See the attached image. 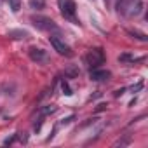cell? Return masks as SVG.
Returning <instances> with one entry per match:
<instances>
[{"label": "cell", "mask_w": 148, "mask_h": 148, "mask_svg": "<svg viewBox=\"0 0 148 148\" xmlns=\"http://www.w3.org/2000/svg\"><path fill=\"white\" fill-rule=\"evenodd\" d=\"M117 9L124 18H136L143 11V0H117Z\"/></svg>", "instance_id": "cell-1"}, {"label": "cell", "mask_w": 148, "mask_h": 148, "mask_svg": "<svg viewBox=\"0 0 148 148\" xmlns=\"http://www.w3.org/2000/svg\"><path fill=\"white\" fill-rule=\"evenodd\" d=\"M30 21H32L38 30H44V32H59L58 25H56L51 18H45V16H32Z\"/></svg>", "instance_id": "cell-2"}, {"label": "cell", "mask_w": 148, "mask_h": 148, "mask_svg": "<svg viewBox=\"0 0 148 148\" xmlns=\"http://www.w3.org/2000/svg\"><path fill=\"white\" fill-rule=\"evenodd\" d=\"M86 63L91 66V68H98L105 63V51L101 47H96V49H91L87 54H86Z\"/></svg>", "instance_id": "cell-3"}, {"label": "cell", "mask_w": 148, "mask_h": 148, "mask_svg": "<svg viewBox=\"0 0 148 148\" xmlns=\"http://www.w3.org/2000/svg\"><path fill=\"white\" fill-rule=\"evenodd\" d=\"M75 12H77V5H75L73 0H64V2H61V14H63V18L71 21V23H75V25H79L80 21L77 19Z\"/></svg>", "instance_id": "cell-4"}, {"label": "cell", "mask_w": 148, "mask_h": 148, "mask_svg": "<svg viewBox=\"0 0 148 148\" xmlns=\"http://www.w3.org/2000/svg\"><path fill=\"white\" fill-rule=\"evenodd\" d=\"M49 42H51V45L54 47V51H56L58 54H61V56H71L70 45H68L63 38H59L58 35H51V37H49Z\"/></svg>", "instance_id": "cell-5"}, {"label": "cell", "mask_w": 148, "mask_h": 148, "mask_svg": "<svg viewBox=\"0 0 148 148\" xmlns=\"http://www.w3.org/2000/svg\"><path fill=\"white\" fill-rule=\"evenodd\" d=\"M28 54H30V59H32L33 63H37V64H44V63H47V61H49V54H47L44 49L32 47Z\"/></svg>", "instance_id": "cell-6"}, {"label": "cell", "mask_w": 148, "mask_h": 148, "mask_svg": "<svg viewBox=\"0 0 148 148\" xmlns=\"http://www.w3.org/2000/svg\"><path fill=\"white\" fill-rule=\"evenodd\" d=\"M89 77H91V80H94V82H101V80H108V79L112 77V73H110L108 70H101V68L98 66V68H91Z\"/></svg>", "instance_id": "cell-7"}, {"label": "cell", "mask_w": 148, "mask_h": 148, "mask_svg": "<svg viewBox=\"0 0 148 148\" xmlns=\"http://www.w3.org/2000/svg\"><path fill=\"white\" fill-rule=\"evenodd\" d=\"M28 5L33 11H42L45 7V0H28Z\"/></svg>", "instance_id": "cell-8"}, {"label": "cell", "mask_w": 148, "mask_h": 148, "mask_svg": "<svg viewBox=\"0 0 148 148\" xmlns=\"http://www.w3.org/2000/svg\"><path fill=\"white\" fill-rule=\"evenodd\" d=\"M9 35L14 38H28V32H25V30H11Z\"/></svg>", "instance_id": "cell-9"}, {"label": "cell", "mask_w": 148, "mask_h": 148, "mask_svg": "<svg viewBox=\"0 0 148 148\" xmlns=\"http://www.w3.org/2000/svg\"><path fill=\"white\" fill-rule=\"evenodd\" d=\"M7 4H9V7H11L12 12H18L21 9V0H7Z\"/></svg>", "instance_id": "cell-10"}, {"label": "cell", "mask_w": 148, "mask_h": 148, "mask_svg": "<svg viewBox=\"0 0 148 148\" xmlns=\"http://www.w3.org/2000/svg\"><path fill=\"white\" fill-rule=\"evenodd\" d=\"M54 112H56V106H54V105H47V106H44V108L40 110V115L47 117V115H51V113H54Z\"/></svg>", "instance_id": "cell-11"}, {"label": "cell", "mask_w": 148, "mask_h": 148, "mask_svg": "<svg viewBox=\"0 0 148 148\" xmlns=\"http://www.w3.org/2000/svg\"><path fill=\"white\" fill-rule=\"evenodd\" d=\"M129 35L136 37V38H138V40H141V42H146V40H148V37H146L145 33H139V32H132V30H129Z\"/></svg>", "instance_id": "cell-12"}, {"label": "cell", "mask_w": 148, "mask_h": 148, "mask_svg": "<svg viewBox=\"0 0 148 148\" xmlns=\"http://www.w3.org/2000/svg\"><path fill=\"white\" fill-rule=\"evenodd\" d=\"M61 91H63V94H66V96H71V94H73L66 80H63V82H61Z\"/></svg>", "instance_id": "cell-13"}, {"label": "cell", "mask_w": 148, "mask_h": 148, "mask_svg": "<svg viewBox=\"0 0 148 148\" xmlns=\"http://www.w3.org/2000/svg\"><path fill=\"white\" fill-rule=\"evenodd\" d=\"M138 59H143V58H134V56H129V54H122L120 58H119V61H138Z\"/></svg>", "instance_id": "cell-14"}, {"label": "cell", "mask_w": 148, "mask_h": 148, "mask_svg": "<svg viewBox=\"0 0 148 148\" xmlns=\"http://www.w3.org/2000/svg\"><path fill=\"white\" fill-rule=\"evenodd\" d=\"M14 141H16V134H14V136H11V138H7V139L4 141V145H11V143H14Z\"/></svg>", "instance_id": "cell-15"}, {"label": "cell", "mask_w": 148, "mask_h": 148, "mask_svg": "<svg viewBox=\"0 0 148 148\" xmlns=\"http://www.w3.org/2000/svg\"><path fill=\"white\" fill-rule=\"evenodd\" d=\"M141 87H143V82H139V84H138V86H132V87H131V91H132V92H134V91H139V89H141Z\"/></svg>", "instance_id": "cell-16"}]
</instances>
